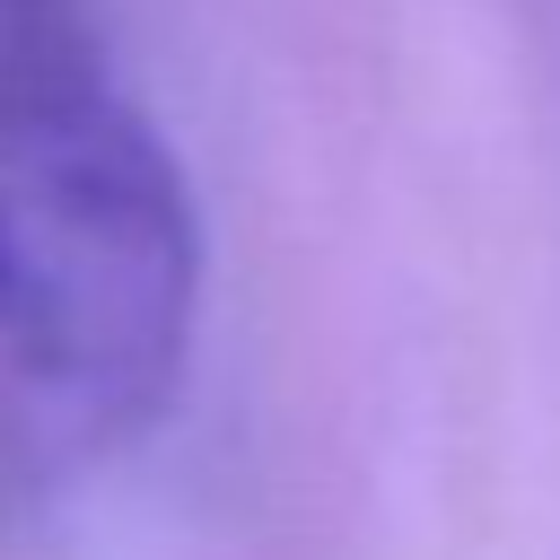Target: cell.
Returning <instances> with one entry per match:
<instances>
[{"instance_id":"cell-1","label":"cell","mask_w":560,"mask_h":560,"mask_svg":"<svg viewBox=\"0 0 560 560\" xmlns=\"http://www.w3.org/2000/svg\"><path fill=\"white\" fill-rule=\"evenodd\" d=\"M201 210L79 18L0 35V429L96 464L184 385Z\"/></svg>"},{"instance_id":"cell-2","label":"cell","mask_w":560,"mask_h":560,"mask_svg":"<svg viewBox=\"0 0 560 560\" xmlns=\"http://www.w3.org/2000/svg\"><path fill=\"white\" fill-rule=\"evenodd\" d=\"M70 18V0H0V35H18V26H61Z\"/></svg>"}]
</instances>
